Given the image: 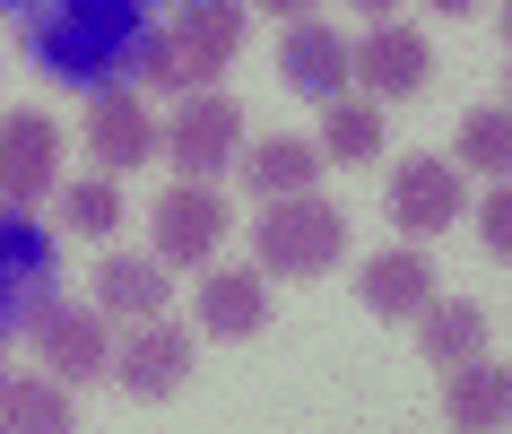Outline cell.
<instances>
[{
    "mask_svg": "<svg viewBox=\"0 0 512 434\" xmlns=\"http://www.w3.org/2000/svg\"><path fill=\"white\" fill-rule=\"evenodd\" d=\"M417 356H426L434 374L478 365L486 356V313L478 304H426V313H417Z\"/></svg>",
    "mask_w": 512,
    "mask_h": 434,
    "instance_id": "cell-16",
    "label": "cell"
},
{
    "mask_svg": "<svg viewBox=\"0 0 512 434\" xmlns=\"http://www.w3.org/2000/svg\"><path fill=\"white\" fill-rule=\"evenodd\" d=\"M0 426H9V434H61V426H70L61 382L53 374H44V382H18V374H9V382H0Z\"/></svg>",
    "mask_w": 512,
    "mask_h": 434,
    "instance_id": "cell-20",
    "label": "cell"
},
{
    "mask_svg": "<svg viewBox=\"0 0 512 434\" xmlns=\"http://www.w3.org/2000/svg\"><path fill=\"white\" fill-rule=\"evenodd\" d=\"M217 244H226V200H217L209 183H174L157 191V261L165 270H200V261H217Z\"/></svg>",
    "mask_w": 512,
    "mask_h": 434,
    "instance_id": "cell-8",
    "label": "cell"
},
{
    "mask_svg": "<svg viewBox=\"0 0 512 434\" xmlns=\"http://www.w3.org/2000/svg\"><path fill=\"white\" fill-rule=\"evenodd\" d=\"M0 382H9V356H0Z\"/></svg>",
    "mask_w": 512,
    "mask_h": 434,
    "instance_id": "cell-26",
    "label": "cell"
},
{
    "mask_svg": "<svg viewBox=\"0 0 512 434\" xmlns=\"http://www.w3.org/2000/svg\"><path fill=\"white\" fill-rule=\"evenodd\" d=\"M460 209H469V200H460V165H452V157H408L400 174H391V191H382V217L400 226L408 244L443 235Z\"/></svg>",
    "mask_w": 512,
    "mask_h": 434,
    "instance_id": "cell-7",
    "label": "cell"
},
{
    "mask_svg": "<svg viewBox=\"0 0 512 434\" xmlns=\"http://www.w3.org/2000/svg\"><path fill=\"white\" fill-rule=\"evenodd\" d=\"M243 9H270V18H304L313 0H243Z\"/></svg>",
    "mask_w": 512,
    "mask_h": 434,
    "instance_id": "cell-23",
    "label": "cell"
},
{
    "mask_svg": "<svg viewBox=\"0 0 512 434\" xmlns=\"http://www.w3.org/2000/svg\"><path fill=\"white\" fill-rule=\"evenodd\" d=\"M27 348L44 356V374L53 382H96L105 374V313H87V304H61V296H35L27 313Z\"/></svg>",
    "mask_w": 512,
    "mask_h": 434,
    "instance_id": "cell-5",
    "label": "cell"
},
{
    "mask_svg": "<svg viewBox=\"0 0 512 434\" xmlns=\"http://www.w3.org/2000/svg\"><path fill=\"white\" fill-rule=\"evenodd\" d=\"M434 70V44L417 27H374L365 35V53H356V79H365V96L374 105H400V96H417Z\"/></svg>",
    "mask_w": 512,
    "mask_h": 434,
    "instance_id": "cell-13",
    "label": "cell"
},
{
    "mask_svg": "<svg viewBox=\"0 0 512 434\" xmlns=\"http://www.w3.org/2000/svg\"><path fill=\"white\" fill-rule=\"evenodd\" d=\"M322 165H374L382 157V113H374V96H330V113H322Z\"/></svg>",
    "mask_w": 512,
    "mask_h": 434,
    "instance_id": "cell-18",
    "label": "cell"
},
{
    "mask_svg": "<svg viewBox=\"0 0 512 434\" xmlns=\"http://www.w3.org/2000/svg\"><path fill=\"white\" fill-rule=\"evenodd\" d=\"M452 165L504 174V165H512V105H478V113H460V131H452Z\"/></svg>",
    "mask_w": 512,
    "mask_h": 434,
    "instance_id": "cell-19",
    "label": "cell"
},
{
    "mask_svg": "<svg viewBox=\"0 0 512 434\" xmlns=\"http://www.w3.org/2000/svg\"><path fill=\"white\" fill-rule=\"evenodd\" d=\"M252 252H261V278H322L348 261V209L322 200V191H287V200L261 209Z\"/></svg>",
    "mask_w": 512,
    "mask_h": 434,
    "instance_id": "cell-2",
    "label": "cell"
},
{
    "mask_svg": "<svg viewBox=\"0 0 512 434\" xmlns=\"http://www.w3.org/2000/svg\"><path fill=\"white\" fill-rule=\"evenodd\" d=\"M478 244L495 252V261H512V183H495L478 200Z\"/></svg>",
    "mask_w": 512,
    "mask_h": 434,
    "instance_id": "cell-22",
    "label": "cell"
},
{
    "mask_svg": "<svg viewBox=\"0 0 512 434\" xmlns=\"http://www.w3.org/2000/svg\"><path fill=\"white\" fill-rule=\"evenodd\" d=\"M434 9H452V18H460V9H478V0H434Z\"/></svg>",
    "mask_w": 512,
    "mask_h": 434,
    "instance_id": "cell-25",
    "label": "cell"
},
{
    "mask_svg": "<svg viewBox=\"0 0 512 434\" xmlns=\"http://www.w3.org/2000/svg\"><path fill=\"white\" fill-rule=\"evenodd\" d=\"M105 374L131 391V400H174L191 382V330H174L165 313L148 322H122V339L105 348Z\"/></svg>",
    "mask_w": 512,
    "mask_h": 434,
    "instance_id": "cell-3",
    "label": "cell"
},
{
    "mask_svg": "<svg viewBox=\"0 0 512 434\" xmlns=\"http://www.w3.org/2000/svg\"><path fill=\"white\" fill-rule=\"evenodd\" d=\"M278 79L296 87V96H348L356 79V44L339 27H322V18H287V44H278Z\"/></svg>",
    "mask_w": 512,
    "mask_h": 434,
    "instance_id": "cell-10",
    "label": "cell"
},
{
    "mask_svg": "<svg viewBox=\"0 0 512 434\" xmlns=\"http://www.w3.org/2000/svg\"><path fill=\"white\" fill-rule=\"evenodd\" d=\"M356 9H365V18H391V9H400V0H356Z\"/></svg>",
    "mask_w": 512,
    "mask_h": 434,
    "instance_id": "cell-24",
    "label": "cell"
},
{
    "mask_svg": "<svg viewBox=\"0 0 512 434\" xmlns=\"http://www.w3.org/2000/svg\"><path fill=\"white\" fill-rule=\"evenodd\" d=\"M356 296H365V313H382V322H417V313L434 304V261L417 244L374 252V261L356 270Z\"/></svg>",
    "mask_w": 512,
    "mask_h": 434,
    "instance_id": "cell-12",
    "label": "cell"
},
{
    "mask_svg": "<svg viewBox=\"0 0 512 434\" xmlns=\"http://www.w3.org/2000/svg\"><path fill=\"white\" fill-rule=\"evenodd\" d=\"M61 226H70V235H87V244H105L113 226H122V191H113L105 174H87V183H61Z\"/></svg>",
    "mask_w": 512,
    "mask_h": 434,
    "instance_id": "cell-21",
    "label": "cell"
},
{
    "mask_svg": "<svg viewBox=\"0 0 512 434\" xmlns=\"http://www.w3.org/2000/svg\"><path fill=\"white\" fill-rule=\"evenodd\" d=\"M157 148L183 165V183H209V174H226V157L243 148V105L226 87H200V96H183V113H174V131H165Z\"/></svg>",
    "mask_w": 512,
    "mask_h": 434,
    "instance_id": "cell-4",
    "label": "cell"
},
{
    "mask_svg": "<svg viewBox=\"0 0 512 434\" xmlns=\"http://www.w3.org/2000/svg\"><path fill=\"white\" fill-rule=\"evenodd\" d=\"M443 382H452V391H443V417H452L460 434H486V426H504V417H512V374H504V365H486V356H478V365H460V374H443Z\"/></svg>",
    "mask_w": 512,
    "mask_h": 434,
    "instance_id": "cell-17",
    "label": "cell"
},
{
    "mask_svg": "<svg viewBox=\"0 0 512 434\" xmlns=\"http://www.w3.org/2000/svg\"><path fill=\"white\" fill-rule=\"evenodd\" d=\"M243 157V191H252V200H287V191H313L322 183V148H313V139H252V148H235Z\"/></svg>",
    "mask_w": 512,
    "mask_h": 434,
    "instance_id": "cell-15",
    "label": "cell"
},
{
    "mask_svg": "<svg viewBox=\"0 0 512 434\" xmlns=\"http://www.w3.org/2000/svg\"><path fill=\"white\" fill-rule=\"evenodd\" d=\"M87 157L105 165V174H131V165L157 157V113L139 87H105V96H87Z\"/></svg>",
    "mask_w": 512,
    "mask_h": 434,
    "instance_id": "cell-9",
    "label": "cell"
},
{
    "mask_svg": "<svg viewBox=\"0 0 512 434\" xmlns=\"http://www.w3.org/2000/svg\"><path fill=\"white\" fill-rule=\"evenodd\" d=\"M191 313H200L209 339H252V330H270V278L235 270V261H200V296H191Z\"/></svg>",
    "mask_w": 512,
    "mask_h": 434,
    "instance_id": "cell-11",
    "label": "cell"
},
{
    "mask_svg": "<svg viewBox=\"0 0 512 434\" xmlns=\"http://www.w3.org/2000/svg\"><path fill=\"white\" fill-rule=\"evenodd\" d=\"M157 270H165L157 252H113L105 270H96V313L105 322H148V313H165L174 278H157Z\"/></svg>",
    "mask_w": 512,
    "mask_h": 434,
    "instance_id": "cell-14",
    "label": "cell"
},
{
    "mask_svg": "<svg viewBox=\"0 0 512 434\" xmlns=\"http://www.w3.org/2000/svg\"><path fill=\"white\" fill-rule=\"evenodd\" d=\"M243 0H183L174 18H165V35L148 44V70L139 79L157 87V96H200V87H217V70L243 53Z\"/></svg>",
    "mask_w": 512,
    "mask_h": 434,
    "instance_id": "cell-1",
    "label": "cell"
},
{
    "mask_svg": "<svg viewBox=\"0 0 512 434\" xmlns=\"http://www.w3.org/2000/svg\"><path fill=\"white\" fill-rule=\"evenodd\" d=\"M61 191V131L44 113H0V209H35Z\"/></svg>",
    "mask_w": 512,
    "mask_h": 434,
    "instance_id": "cell-6",
    "label": "cell"
}]
</instances>
